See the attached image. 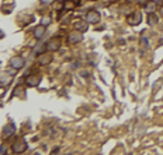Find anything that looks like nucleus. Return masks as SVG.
<instances>
[{"label":"nucleus","mask_w":163,"mask_h":155,"mask_svg":"<svg viewBox=\"0 0 163 155\" xmlns=\"http://www.w3.org/2000/svg\"><path fill=\"white\" fill-rule=\"evenodd\" d=\"M86 21L89 24H97L100 21V14L97 11H89L86 16Z\"/></svg>","instance_id":"20e7f679"},{"label":"nucleus","mask_w":163,"mask_h":155,"mask_svg":"<svg viewBox=\"0 0 163 155\" xmlns=\"http://www.w3.org/2000/svg\"><path fill=\"white\" fill-rule=\"evenodd\" d=\"M49 23H51V17H44V18L41 20V24H42V25H45V27H48Z\"/></svg>","instance_id":"dca6fc26"},{"label":"nucleus","mask_w":163,"mask_h":155,"mask_svg":"<svg viewBox=\"0 0 163 155\" xmlns=\"http://www.w3.org/2000/svg\"><path fill=\"white\" fill-rule=\"evenodd\" d=\"M10 80H11V77L8 76V74H4L3 77H1V87H6L10 83Z\"/></svg>","instance_id":"ddd939ff"},{"label":"nucleus","mask_w":163,"mask_h":155,"mask_svg":"<svg viewBox=\"0 0 163 155\" xmlns=\"http://www.w3.org/2000/svg\"><path fill=\"white\" fill-rule=\"evenodd\" d=\"M52 1H54V0H41V3H42V4H47V6H48V4H51Z\"/></svg>","instance_id":"a211bd4d"},{"label":"nucleus","mask_w":163,"mask_h":155,"mask_svg":"<svg viewBox=\"0 0 163 155\" xmlns=\"http://www.w3.org/2000/svg\"><path fill=\"white\" fill-rule=\"evenodd\" d=\"M10 66H11L13 69L18 70V69H21V67L24 66V60H23L21 57H13V59H11V62H10Z\"/></svg>","instance_id":"423d86ee"},{"label":"nucleus","mask_w":163,"mask_h":155,"mask_svg":"<svg viewBox=\"0 0 163 155\" xmlns=\"http://www.w3.org/2000/svg\"><path fill=\"white\" fill-rule=\"evenodd\" d=\"M7 152V149H6V145H1V148H0V154H6Z\"/></svg>","instance_id":"f3484780"},{"label":"nucleus","mask_w":163,"mask_h":155,"mask_svg":"<svg viewBox=\"0 0 163 155\" xmlns=\"http://www.w3.org/2000/svg\"><path fill=\"white\" fill-rule=\"evenodd\" d=\"M82 39H83L82 32L80 31H75V32H72V34H69V37H68V42L73 45V43H79Z\"/></svg>","instance_id":"7ed1b4c3"},{"label":"nucleus","mask_w":163,"mask_h":155,"mask_svg":"<svg viewBox=\"0 0 163 155\" xmlns=\"http://www.w3.org/2000/svg\"><path fill=\"white\" fill-rule=\"evenodd\" d=\"M25 83H27L28 87H37L41 83V77L40 76H31V77H28L25 80Z\"/></svg>","instance_id":"0eeeda50"},{"label":"nucleus","mask_w":163,"mask_h":155,"mask_svg":"<svg viewBox=\"0 0 163 155\" xmlns=\"http://www.w3.org/2000/svg\"><path fill=\"white\" fill-rule=\"evenodd\" d=\"M141 46H142V48H148V46H149V41H148V38L145 37V35L141 38Z\"/></svg>","instance_id":"4468645a"},{"label":"nucleus","mask_w":163,"mask_h":155,"mask_svg":"<svg viewBox=\"0 0 163 155\" xmlns=\"http://www.w3.org/2000/svg\"><path fill=\"white\" fill-rule=\"evenodd\" d=\"M155 3H149V4H146V10H148V13H153L155 11Z\"/></svg>","instance_id":"2eb2a0df"},{"label":"nucleus","mask_w":163,"mask_h":155,"mask_svg":"<svg viewBox=\"0 0 163 155\" xmlns=\"http://www.w3.org/2000/svg\"><path fill=\"white\" fill-rule=\"evenodd\" d=\"M25 149H27V143L24 140H18L13 145V152H16V154H21V152H24Z\"/></svg>","instance_id":"f257e3e1"},{"label":"nucleus","mask_w":163,"mask_h":155,"mask_svg":"<svg viewBox=\"0 0 163 155\" xmlns=\"http://www.w3.org/2000/svg\"><path fill=\"white\" fill-rule=\"evenodd\" d=\"M40 64H42V66H45V64H49V63L52 62V56L51 54H42L40 57Z\"/></svg>","instance_id":"9b49d317"},{"label":"nucleus","mask_w":163,"mask_h":155,"mask_svg":"<svg viewBox=\"0 0 163 155\" xmlns=\"http://www.w3.org/2000/svg\"><path fill=\"white\" fill-rule=\"evenodd\" d=\"M59 41H58L56 38H52L48 41V43H47V49L48 50H51V52H54V50H58L59 49Z\"/></svg>","instance_id":"39448f33"},{"label":"nucleus","mask_w":163,"mask_h":155,"mask_svg":"<svg viewBox=\"0 0 163 155\" xmlns=\"http://www.w3.org/2000/svg\"><path fill=\"white\" fill-rule=\"evenodd\" d=\"M157 23V16H156L155 13H149V16H148V24L149 25H155Z\"/></svg>","instance_id":"f8f14e48"},{"label":"nucleus","mask_w":163,"mask_h":155,"mask_svg":"<svg viewBox=\"0 0 163 155\" xmlns=\"http://www.w3.org/2000/svg\"><path fill=\"white\" fill-rule=\"evenodd\" d=\"M44 35H45V25H38L35 30H34V37L37 39H42L44 38Z\"/></svg>","instance_id":"6e6552de"},{"label":"nucleus","mask_w":163,"mask_h":155,"mask_svg":"<svg viewBox=\"0 0 163 155\" xmlns=\"http://www.w3.org/2000/svg\"><path fill=\"white\" fill-rule=\"evenodd\" d=\"M75 28H76V31L84 32V31H87L89 25L84 23V21H76V23H75Z\"/></svg>","instance_id":"9d476101"},{"label":"nucleus","mask_w":163,"mask_h":155,"mask_svg":"<svg viewBox=\"0 0 163 155\" xmlns=\"http://www.w3.org/2000/svg\"><path fill=\"white\" fill-rule=\"evenodd\" d=\"M128 24H131V25H139L141 24V21H142V16H141V13H132V14H130L128 16Z\"/></svg>","instance_id":"f03ea898"},{"label":"nucleus","mask_w":163,"mask_h":155,"mask_svg":"<svg viewBox=\"0 0 163 155\" xmlns=\"http://www.w3.org/2000/svg\"><path fill=\"white\" fill-rule=\"evenodd\" d=\"M16 132V127L13 126V124H6L4 127H3V136L4 137H10V136H13Z\"/></svg>","instance_id":"1a4fd4ad"}]
</instances>
